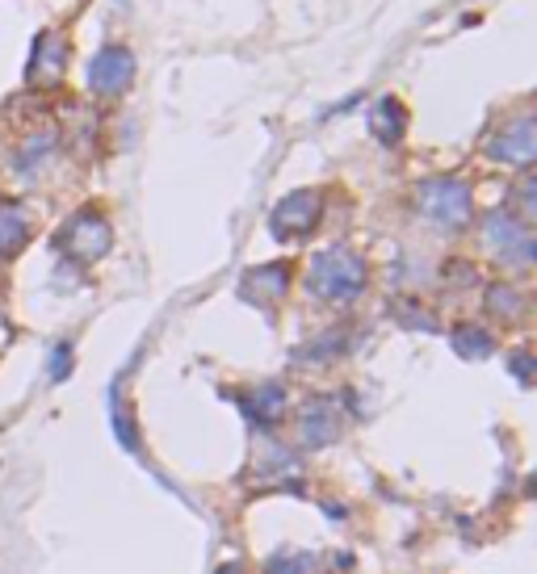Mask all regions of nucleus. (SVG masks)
Listing matches in <instances>:
<instances>
[{
    "mask_svg": "<svg viewBox=\"0 0 537 574\" xmlns=\"http://www.w3.org/2000/svg\"><path fill=\"white\" fill-rule=\"evenodd\" d=\"M365 281H370V269L353 248H324L315 252L307 264V290L315 298H324L332 306H349L365 294Z\"/></svg>",
    "mask_w": 537,
    "mask_h": 574,
    "instance_id": "nucleus-1",
    "label": "nucleus"
},
{
    "mask_svg": "<svg viewBox=\"0 0 537 574\" xmlns=\"http://www.w3.org/2000/svg\"><path fill=\"white\" fill-rule=\"evenodd\" d=\"M416 210L424 223L441 231H462L470 227V214H475V193L458 176H433V181L416 189Z\"/></svg>",
    "mask_w": 537,
    "mask_h": 574,
    "instance_id": "nucleus-2",
    "label": "nucleus"
},
{
    "mask_svg": "<svg viewBox=\"0 0 537 574\" xmlns=\"http://www.w3.org/2000/svg\"><path fill=\"white\" fill-rule=\"evenodd\" d=\"M483 244H487V252L496 256V260L517 264V269H529V264H533V252H537L529 223H521V218L512 214V210H491V214H487V223H483Z\"/></svg>",
    "mask_w": 537,
    "mask_h": 574,
    "instance_id": "nucleus-3",
    "label": "nucleus"
},
{
    "mask_svg": "<svg viewBox=\"0 0 537 574\" xmlns=\"http://www.w3.org/2000/svg\"><path fill=\"white\" fill-rule=\"evenodd\" d=\"M319 218H324V193L319 189H294L269 210V231H273V239L290 244V239L311 235L319 227Z\"/></svg>",
    "mask_w": 537,
    "mask_h": 574,
    "instance_id": "nucleus-4",
    "label": "nucleus"
},
{
    "mask_svg": "<svg viewBox=\"0 0 537 574\" xmlns=\"http://www.w3.org/2000/svg\"><path fill=\"white\" fill-rule=\"evenodd\" d=\"M345 424H340V403L336 394H315L298 407V419H294V436H298V449L307 453H319L340 440Z\"/></svg>",
    "mask_w": 537,
    "mask_h": 574,
    "instance_id": "nucleus-5",
    "label": "nucleus"
},
{
    "mask_svg": "<svg viewBox=\"0 0 537 574\" xmlns=\"http://www.w3.org/2000/svg\"><path fill=\"white\" fill-rule=\"evenodd\" d=\"M59 244H63V252H68L72 260L93 264V260H101L105 252H110V244H114V227H110V218H105L97 206H84V210L72 218V223L63 227Z\"/></svg>",
    "mask_w": 537,
    "mask_h": 574,
    "instance_id": "nucleus-6",
    "label": "nucleus"
},
{
    "mask_svg": "<svg viewBox=\"0 0 537 574\" xmlns=\"http://www.w3.org/2000/svg\"><path fill=\"white\" fill-rule=\"evenodd\" d=\"M487 160L529 172V164L537 160V126H533V114L508 118L504 130H496V135H491V143H487Z\"/></svg>",
    "mask_w": 537,
    "mask_h": 574,
    "instance_id": "nucleus-7",
    "label": "nucleus"
},
{
    "mask_svg": "<svg viewBox=\"0 0 537 574\" xmlns=\"http://www.w3.org/2000/svg\"><path fill=\"white\" fill-rule=\"evenodd\" d=\"M135 84V51L131 47H101L89 63V88L97 97H122Z\"/></svg>",
    "mask_w": 537,
    "mask_h": 574,
    "instance_id": "nucleus-8",
    "label": "nucleus"
},
{
    "mask_svg": "<svg viewBox=\"0 0 537 574\" xmlns=\"http://www.w3.org/2000/svg\"><path fill=\"white\" fill-rule=\"evenodd\" d=\"M68 38L55 30H42L34 38V59H30V84H59L68 72Z\"/></svg>",
    "mask_w": 537,
    "mask_h": 574,
    "instance_id": "nucleus-9",
    "label": "nucleus"
},
{
    "mask_svg": "<svg viewBox=\"0 0 537 574\" xmlns=\"http://www.w3.org/2000/svg\"><path fill=\"white\" fill-rule=\"evenodd\" d=\"M235 403H240V407H244V415L252 419V424H261V428L277 424V419L286 415V407H290V399H286V386H282V382H261V386H248V390L235 394Z\"/></svg>",
    "mask_w": 537,
    "mask_h": 574,
    "instance_id": "nucleus-10",
    "label": "nucleus"
},
{
    "mask_svg": "<svg viewBox=\"0 0 537 574\" xmlns=\"http://www.w3.org/2000/svg\"><path fill=\"white\" fill-rule=\"evenodd\" d=\"M244 294L256 302H282L290 294V264L273 260V264H256L244 277Z\"/></svg>",
    "mask_w": 537,
    "mask_h": 574,
    "instance_id": "nucleus-11",
    "label": "nucleus"
},
{
    "mask_svg": "<svg viewBox=\"0 0 537 574\" xmlns=\"http://www.w3.org/2000/svg\"><path fill=\"white\" fill-rule=\"evenodd\" d=\"M403 130H407V109L399 97H378L370 109V135L382 147H399L403 143Z\"/></svg>",
    "mask_w": 537,
    "mask_h": 574,
    "instance_id": "nucleus-12",
    "label": "nucleus"
},
{
    "mask_svg": "<svg viewBox=\"0 0 537 574\" xmlns=\"http://www.w3.org/2000/svg\"><path fill=\"white\" fill-rule=\"evenodd\" d=\"M30 244V214L17 202H0V260H13Z\"/></svg>",
    "mask_w": 537,
    "mask_h": 574,
    "instance_id": "nucleus-13",
    "label": "nucleus"
},
{
    "mask_svg": "<svg viewBox=\"0 0 537 574\" xmlns=\"http://www.w3.org/2000/svg\"><path fill=\"white\" fill-rule=\"evenodd\" d=\"M454 352L458 357H466V361H483V357H491L496 352V336H491L487 327H479V323H462V327H454Z\"/></svg>",
    "mask_w": 537,
    "mask_h": 574,
    "instance_id": "nucleus-14",
    "label": "nucleus"
},
{
    "mask_svg": "<svg viewBox=\"0 0 537 574\" xmlns=\"http://www.w3.org/2000/svg\"><path fill=\"white\" fill-rule=\"evenodd\" d=\"M487 311L504 319V323H517L525 315V294L517 290V285H508V281H496L487 290Z\"/></svg>",
    "mask_w": 537,
    "mask_h": 574,
    "instance_id": "nucleus-15",
    "label": "nucleus"
},
{
    "mask_svg": "<svg viewBox=\"0 0 537 574\" xmlns=\"http://www.w3.org/2000/svg\"><path fill=\"white\" fill-rule=\"evenodd\" d=\"M110 424H114V432H118L126 453H139L143 449L139 445V428H135V419H131V407L122 403V386H110Z\"/></svg>",
    "mask_w": 537,
    "mask_h": 574,
    "instance_id": "nucleus-16",
    "label": "nucleus"
},
{
    "mask_svg": "<svg viewBox=\"0 0 537 574\" xmlns=\"http://www.w3.org/2000/svg\"><path fill=\"white\" fill-rule=\"evenodd\" d=\"M51 151H55V139H51V135H38V139H30L26 147H21V156H17V168L30 176V172H38L42 164L51 160Z\"/></svg>",
    "mask_w": 537,
    "mask_h": 574,
    "instance_id": "nucleus-17",
    "label": "nucleus"
},
{
    "mask_svg": "<svg viewBox=\"0 0 537 574\" xmlns=\"http://www.w3.org/2000/svg\"><path fill=\"white\" fill-rule=\"evenodd\" d=\"M311 558L298 554V549H277V554L265 562V574H307Z\"/></svg>",
    "mask_w": 537,
    "mask_h": 574,
    "instance_id": "nucleus-18",
    "label": "nucleus"
},
{
    "mask_svg": "<svg viewBox=\"0 0 537 574\" xmlns=\"http://www.w3.org/2000/svg\"><path fill=\"white\" fill-rule=\"evenodd\" d=\"M399 323H407V327H420V331H437V319L424 311V306H416V302H403L399 306Z\"/></svg>",
    "mask_w": 537,
    "mask_h": 574,
    "instance_id": "nucleus-19",
    "label": "nucleus"
},
{
    "mask_svg": "<svg viewBox=\"0 0 537 574\" xmlns=\"http://www.w3.org/2000/svg\"><path fill=\"white\" fill-rule=\"evenodd\" d=\"M72 373V340H59L51 352V382H63Z\"/></svg>",
    "mask_w": 537,
    "mask_h": 574,
    "instance_id": "nucleus-20",
    "label": "nucleus"
},
{
    "mask_svg": "<svg viewBox=\"0 0 537 574\" xmlns=\"http://www.w3.org/2000/svg\"><path fill=\"white\" fill-rule=\"evenodd\" d=\"M336 352H340V336L328 331L324 340H315V348H307V361H328V357H336Z\"/></svg>",
    "mask_w": 537,
    "mask_h": 574,
    "instance_id": "nucleus-21",
    "label": "nucleus"
},
{
    "mask_svg": "<svg viewBox=\"0 0 537 574\" xmlns=\"http://www.w3.org/2000/svg\"><path fill=\"white\" fill-rule=\"evenodd\" d=\"M508 365H512V373H517V378H521L525 386L533 382V357H529V352H512Z\"/></svg>",
    "mask_w": 537,
    "mask_h": 574,
    "instance_id": "nucleus-22",
    "label": "nucleus"
},
{
    "mask_svg": "<svg viewBox=\"0 0 537 574\" xmlns=\"http://www.w3.org/2000/svg\"><path fill=\"white\" fill-rule=\"evenodd\" d=\"M219 574H244V566L240 562H227V566H219Z\"/></svg>",
    "mask_w": 537,
    "mask_h": 574,
    "instance_id": "nucleus-23",
    "label": "nucleus"
}]
</instances>
